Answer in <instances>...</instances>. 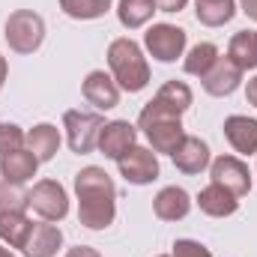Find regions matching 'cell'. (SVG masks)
<instances>
[{"mask_svg": "<svg viewBox=\"0 0 257 257\" xmlns=\"http://www.w3.org/2000/svg\"><path fill=\"white\" fill-rule=\"evenodd\" d=\"M153 102H159L162 108H168V111H174V114L183 117V114L192 108L194 93L186 81H165V84L159 87V93L153 96Z\"/></svg>", "mask_w": 257, "mask_h": 257, "instance_id": "obj_20", "label": "cell"}, {"mask_svg": "<svg viewBox=\"0 0 257 257\" xmlns=\"http://www.w3.org/2000/svg\"><path fill=\"white\" fill-rule=\"evenodd\" d=\"M24 141H27V132L21 126H15V123H0V156L21 150Z\"/></svg>", "mask_w": 257, "mask_h": 257, "instance_id": "obj_28", "label": "cell"}, {"mask_svg": "<svg viewBox=\"0 0 257 257\" xmlns=\"http://www.w3.org/2000/svg\"><path fill=\"white\" fill-rule=\"evenodd\" d=\"M108 69L117 87L126 93H141L150 84V63L144 57V48L128 36H120L108 45Z\"/></svg>", "mask_w": 257, "mask_h": 257, "instance_id": "obj_2", "label": "cell"}, {"mask_svg": "<svg viewBox=\"0 0 257 257\" xmlns=\"http://www.w3.org/2000/svg\"><path fill=\"white\" fill-rule=\"evenodd\" d=\"M117 168L128 186H150L159 180V159L150 147H141V144H135L126 156L117 159Z\"/></svg>", "mask_w": 257, "mask_h": 257, "instance_id": "obj_8", "label": "cell"}, {"mask_svg": "<svg viewBox=\"0 0 257 257\" xmlns=\"http://www.w3.org/2000/svg\"><path fill=\"white\" fill-rule=\"evenodd\" d=\"M224 138L239 156H257V120L245 114H230L224 120Z\"/></svg>", "mask_w": 257, "mask_h": 257, "instance_id": "obj_15", "label": "cell"}, {"mask_svg": "<svg viewBox=\"0 0 257 257\" xmlns=\"http://www.w3.org/2000/svg\"><path fill=\"white\" fill-rule=\"evenodd\" d=\"M197 206L209 218H227V215H233L239 209V197L230 194L227 189H221V186H215V183H209L197 194Z\"/></svg>", "mask_w": 257, "mask_h": 257, "instance_id": "obj_18", "label": "cell"}, {"mask_svg": "<svg viewBox=\"0 0 257 257\" xmlns=\"http://www.w3.org/2000/svg\"><path fill=\"white\" fill-rule=\"evenodd\" d=\"M30 209L42 218V221H63L69 215V194L57 180H39L30 192H27Z\"/></svg>", "mask_w": 257, "mask_h": 257, "instance_id": "obj_7", "label": "cell"}, {"mask_svg": "<svg viewBox=\"0 0 257 257\" xmlns=\"http://www.w3.org/2000/svg\"><path fill=\"white\" fill-rule=\"evenodd\" d=\"M239 9H242L251 21H257V0H239Z\"/></svg>", "mask_w": 257, "mask_h": 257, "instance_id": "obj_33", "label": "cell"}, {"mask_svg": "<svg viewBox=\"0 0 257 257\" xmlns=\"http://www.w3.org/2000/svg\"><path fill=\"white\" fill-rule=\"evenodd\" d=\"M194 15L203 27H224L236 15V0H194Z\"/></svg>", "mask_w": 257, "mask_h": 257, "instance_id": "obj_23", "label": "cell"}, {"mask_svg": "<svg viewBox=\"0 0 257 257\" xmlns=\"http://www.w3.org/2000/svg\"><path fill=\"white\" fill-rule=\"evenodd\" d=\"M171 257H212V251L197 239H177Z\"/></svg>", "mask_w": 257, "mask_h": 257, "instance_id": "obj_29", "label": "cell"}, {"mask_svg": "<svg viewBox=\"0 0 257 257\" xmlns=\"http://www.w3.org/2000/svg\"><path fill=\"white\" fill-rule=\"evenodd\" d=\"M0 257H15V254H12V248H6V245L0 242Z\"/></svg>", "mask_w": 257, "mask_h": 257, "instance_id": "obj_35", "label": "cell"}, {"mask_svg": "<svg viewBox=\"0 0 257 257\" xmlns=\"http://www.w3.org/2000/svg\"><path fill=\"white\" fill-rule=\"evenodd\" d=\"M105 126L99 111H66L63 114V128H66V141L69 150L78 156H87L96 150L99 144V132Z\"/></svg>", "mask_w": 257, "mask_h": 257, "instance_id": "obj_6", "label": "cell"}, {"mask_svg": "<svg viewBox=\"0 0 257 257\" xmlns=\"http://www.w3.org/2000/svg\"><path fill=\"white\" fill-rule=\"evenodd\" d=\"M227 57L239 66L242 72L257 69V30H239V33H233V39L227 45Z\"/></svg>", "mask_w": 257, "mask_h": 257, "instance_id": "obj_22", "label": "cell"}, {"mask_svg": "<svg viewBox=\"0 0 257 257\" xmlns=\"http://www.w3.org/2000/svg\"><path fill=\"white\" fill-rule=\"evenodd\" d=\"M156 12H159V9H156L153 0H120V3H117V18H120V24H123L126 30H141V27H147Z\"/></svg>", "mask_w": 257, "mask_h": 257, "instance_id": "obj_24", "label": "cell"}, {"mask_svg": "<svg viewBox=\"0 0 257 257\" xmlns=\"http://www.w3.org/2000/svg\"><path fill=\"white\" fill-rule=\"evenodd\" d=\"M3 36L15 54H33L45 42V18L33 9H15L6 18Z\"/></svg>", "mask_w": 257, "mask_h": 257, "instance_id": "obj_4", "label": "cell"}, {"mask_svg": "<svg viewBox=\"0 0 257 257\" xmlns=\"http://www.w3.org/2000/svg\"><path fill=\"white\" fill-rule=\"evenodd\" d=\"M57 3L75 21H96L105 12H111V0H57Z\"/></svg>", "mask_w": 257, "mask_h": 257, "instance_id": "obj_26", "label": "cell"}, {"mask_svg": "<svg viewBox=\"0 0 257 257\" xmlns=\"http://www.w3.org/2000/svg\"><path fill=\"white\" fill-rule=\"evenodd\" d=\"M186 42H189L186 30L177 24H168V21L153 24L144 33V48L159 63H177L180 57H186Z\"/></svg>", "mask_w": 257, "mask_h": 257, "instance_id": "obj_5", "label": "cell"}, {"mask_svg": "<svg viewBox=\"0 0 257 257\" xmlns=\"http://www.w3.org/2000/svg\"><path fill=\"white\" fill-rule=\"evenodd\" d=\"M242 69L233 63L230 57H218L212 69L200 78V84H203V90L209 93V96H215V99H224V96H230V93H236L239 90V84H242Z\"/></svg>", "mask_w": 257, "mask_h": 257, "instance_id": "obj_12", "label": "cell"}, {"mask_svg": "<svg viewBox=\"0 0 257 257\" xmlns=\"http://www.w3.org/2000/svg\"><path fill=\"white\" fill-rule=\"evenodd\" d=\"M36 171H39V159H36L27 147L0 156V177H3L6 183L24 186V183H30V180L36 177Z\"/></svg>", "mask_w": 257, "mask_h": 257, "instance_id": "obj_17", "label": "cell"}, {"mask_svg": "<svg viewBox=\"0 0 257 257\" xmlns=\"http://www.w3.org/2000/svg\"><path fill=\"white\" fill-rule=\"evenodd\" d=\"M120 87L117 81L105 72V69H93L87 72V78L81 81V96L87 105H93L96 111H114L120 105Z\"/></svg>", "mask_w": 257, "mask_h": 257, "instance_id": "obj_10", "label": "cell"}, {"mask_svg": "<svg viewBox=\"0 0 257 257\" xmlns=\"http://www.w3.org/2000/svg\"><path fill=\"white\" fill-rule=\"evenodd\" d=\"M153 212L162 221H183L192 212V194L180 186H165L153 197Z\"/></svg>", "mask_w": 257, "mask_h": 257, "instance_id": "obj_16", "label": "cell"}, {"mask_svg": "<svg viewBox=\"0 0 257 257\" xmlns=\"http://www.w3.org/2000/svg\"><path fill=\"white\" fill-rule=\"evenodd\" d=\"M63 248V230L54 221H33V230L21 248L24 257H54Z\"/></svg>", "mask_w": 257, "mask_h": 257, "instance_id": "obj_13", "label": "cell"}, {"mask_svg": "<svg viewBox=\"0 0 257 257\" xmlns=\"http://www.w3.org/2000/svg\"><path fill=\"white\" fill-rule=\"evenodd\" d=\"M6 75H9V63H6V57L0 54V90H3V84H6Z\"/></svg>", "mask_w": 257, "mask_h": 257, "instance_id": "obj_34", "label": "cell"}, {"mask_svg": "<svg viewBox=\"0 0 257 257\" xmlns=\"http://www.w3.org/2000/svg\"><path fill=\"white\" fill-rule=\"evenodd\" d=\"M66 257H102L96 248H90V245H75V248H69Z\"/></svg>", "mask_w": 257, "mask_h": 257, "instance_id": "obj_31", "label": "cell"}, {"mask_svg": "<svg viewBox=\"0 0 257 257\" xmlns=\"http://www.w3.org/2000/svg\"><path fill=\"white\" fill-rule=\"evenodd\" d=\"M30 230H33V221H30L27 212H6V215H0V242L3 245L21 251L27 236H30Z\"/></svg>", "mask_w": 257, "mask_h": 257, "instance_id": "obj_21", "label": "cell"}, {"mask_svg": "<svg viewBox=\"0 0 257 257\" xmlns=\"http://www.w3.org/2000/svg\"><path fill=\"white\" fill-rule=\"evenodd\" d=\"M135 144H138V126H132L128 120H111V123H105L102 132H99L96 150L105 159H114L117 162L120 156H126Z\"/></svg>", "mask_w": 257, "mask_h": 257, "instance_id": "obj_11", "label": "cell"}, {"mask_svg": "<svg viewBox=\"0 0 257 257\" xmlns=\"http://www.w3.org/2000/svg\"><path fill=\"white\" fill-rule=\"evenodd\" d=\"M159 12H183L189 6V0H153Z\"/></svg>", "mask_w": 257, "mask_h": 257, "instance_id": "obj_30", "label": "cell"}, {"mask_svg": "<svg viewBox=\"0 0 257 257\" xmlns=\"http://www.w3.org/2000/svg\"><path fill=\"white\" fill-rule=\"evenodd\" d=\"M209 177L215 186L227 189L230 194L242 197L251 192V171L239 156H218L209 162Z\"/></svg>", "mask_w": 257, "mask_h": 257, "instance_id": "obj_9", "label": "cell"}, {"mask_svg": "<svg viewBox=\"0 0 257 257\" xmlns=\"http://www.w3.org/2000/svg\"><path fill=\"white\" fill-rule=\"evenodd\" d=\"M27 206H30L27 203V192H21V186L0 180V215H6V212H24Z\"/></svg>", "mask_w": 257, "mask_h": 257, "instance_id": "obj_27", "label": "cell"}, {"mask_svg": "<svg viewBox=\"0 0 257 257\" xmlns=\"http://www.w3.org/2000/svg\"><path fill=\"white\" fill-rule=\"evenodd\" d=\"M159 257H171V254H159Z\"/></svg>", "mask_w": 257, "mask_h": 257, "instance_id": "obj_36", "label": "cell"}, {"mask_svg": "<svg viewBox=\"0 0 257 257\" xmlns=\"http://www.w3.org/2000/svg\"><path fill=\"white\" fill-rule=\"evenodd\" d=\"M78 221L87 230H105L117 218V186L105 168L87 165L75 174Z\"/></svg>", "mask_w": 257, "mask_h": 257, "instance_id": "obj_1", "label": "cell"}, {"mask_svg": "<svg viewBox=\"0 0 257 257\" xmlns=\"http://www.w3.org/2000/svg\"><path fill=\"white\" fill-rule=\"evenodd\" d=\"M245 99H248V105L257 108V75H251V78L245 81Z\"/></svg>", "mask_w": 257, "mask_h": 257, "instance_id": "obj_32", "label": "cell"}, {"mask_svg": "<svg viewBox=\"0 0 257 257\" xmlns=\"http://www.w3.org/2000/svg\"><path fill=\"white\" fill-rule=\"evenodd\" d=\"M171 159H174L177 171H183V174H189V177L200 174V171H206L209 162H212V156H209V144L200 141V138H194V135H186V138H183V144L171 153Z\"/></svg>", "mask_w": 257, "mask_h": 257, "instance_id": "obj_14", "label": "cell"}, {"mask_svg": "<svg viewBox=\"0 0 257 257\" xmlns=\"http://www.w3.org/2000/svg\"><path fill=\"white\" fill-rule=\"evenodd\" d=\"M24 147L39 159V165L42 162H51L57 156V150H60V128L51 126V123H36L33 128H27Z\"/></svg>", "mask_w": 257, "mask_h": 257, "instance_id": "obj_19", "label": "cell"}, {"mask_svg": "<svg viewBox=\"0 0 257 257\" xmlns=\"http://www.w3.org/2000/svg\"><path fill=\"white\" fill-rule=\"evenodd\" d=\"M138 128H141L144 138L150 141V150H153V153H165V156H171V153L183 144V138H186L183 117L174 114V111H168V108H162V105L153 102V99L141 108V114H138Z\"/></svg>", "mask_w": 257, "mask_h": 257, "instance_id": "obj_3", "label": "cell"}, {"mask_svg": "<svg viewBox=\"0 0 257 257\" xmlns=\"http://www.w3.org/2000/svg\"><path fill=\"white\" fill-rule=\"evenodd\" d=\"M218 57H221V54H218V48H215L212 42H197L194 48H189V54L183 57V69H186V75L203 78Z\"/></svg>", "mask_w": 257, "mask_h": 257, "instance_id": "obj_25", "label": "cell"}]
</instances>
